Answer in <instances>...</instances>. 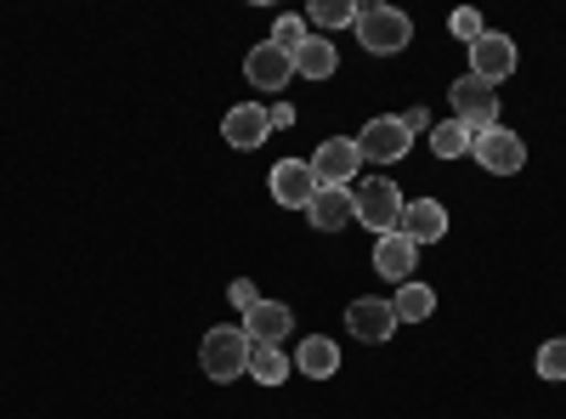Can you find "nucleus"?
<instances>
[{"instance_id": "13", "label": "nucleus", "mask_w": 566, "mask_h": 419, "mask_svg": "<svg viewBox=\"0 0 566 419\" xmlns=\"http://www.w3.org/2000/svg\"><path fill=\"white\" fill-rule=\"evenodd\" d=\"M346 329L357 341H368V346H380V341L397 335V312H391V301H352L346 306Z\"/></svg>"}, {"instance_id": "7", "label": "nucleus", "mask_w": 566, "mask_h": 419, "mask_svg": "<svg viewBox=\"0 0 566 419\" xmlns=\"http://www.w3.org/2000/svg\"><path fill=\"white\" fill-rule=\"evenodd\" d=\"M306 165H312V176H317V188H346V181L357 176V165H363V154H357L352 136H328V143H323Z\"/></svg>"}, {"instance_id": "24", "label": "nucleus", "mask_w": 566, "mask_h": 419, "mask_svg": "<svg viewBox=\"0 0 566 419\" xmlns=\"http://www.w3.org/2000/svg\"><path fill=\"white\" fill-rule=\"evenodd\" d=\"M538 375L544 380H566V341H544L538 346Z\"/></svg>"}, {"instance_id": "28", "label": "nucleus", "mask_w": 566, "mask_h": 419, "mask_svg": "<svg viewBox=\"0 0 566 419\" xmlns=\"http://www.w3.org/2000/svg\"><path fill=\"white\" fill-rule=\"evenodd\" d=\"M266 119H272V125H295V108H290V103H272Z\"/></svg>"}, {"instance_id": "16", "label": "nucleus", "mask_w": 566, "mask_h": 419, "mask_svg": "<svg viewBox=\"0 0 566 419\" xmlns=\"http://www.w3.org/2000/svg\"><path fill=\"white\" fill-rule=\"evenodd\" d=\"M266 130H272V119H266L261 103H239V108L227 114V125H221V136H227L232 148H244V154L266 143Z\"/></svg>"}, {"instance_id": "15", "label": "nucleus", "mask_w": 566, "mask_h": 419, "mask_svg": "<svg viewBox=\"0 0 566 419\" xmlns=\"http://www.w3.org/2000/svg\"><path fill=\"white\" fill-rule=\"evenodd\" d=\"M306 221L323 227V232H335V227L357 221V193H352V188H317L312 205H306Z\"/></svg>"}, {"instance_id": "1", "label": "nucleus", "mask_w": 566, "mask_h": 419, "mask_svg": "<svg viewBox=\"0 0 566 419\" xmlns=\"http://www.w3.org/2000/svg\"><path fill=\"white\" fill-rule=\"evenodd\" d=\"M352 29H357L368 57H391V52H402V45L413 40V23L397 7H357V23Z\"/></svg>"}, {"instance_id": "2", "label": "nucleus", "mask_w": 566, "mask_h": 419, "mask_svg": "<svg viewBox=\"0 0 566 419\" xmlns=\"http://www.w3.org/2000/svg\"><path fill=\"white\" fill-rule=\"evenodd\" d=\"M199 363H205V375L210 380H239L244 368H250V335L239 329V323H221V329H210L205 335V346H199Z\"/></svg>"}, {"instance_id": "5", "label": "nucleus", "mask_w": 566, "mask_h": 419, "mask_svg": "<svg viewBox=\"0 0 566 419\" xmlns=\"http://www.w3.org/2000/svg\"><path fill=\"white\" fill-rule=\"evenodd\" d=\"M357 221L363 227H374L386 239V232H397V221H402V193H397V181H363L357 188Z\"/></svg>"}, {"instance_id": "25", "label": "nucleus", "mask_w": 566, "mask_h": 419, "mask_svg": "<svg viewBox=\"0 0 566 419\" xmlns=\"http://www.w3.org/2000/svg\"><path fill=\"white\" fill-rule=\"evenodd\" d=\"M227 301H232V312H239V317H244V312H250V306H255L261 295H255V284H250V277H239V284H232V290H227Z\"/></svg>"}, {"instance_id": "14", "label": "nucleus", "mask_w": 566, "mask_h": 419, "mask_svg": "<svg viewBox=\"0 0 566 419\" xmlns=\"http://www.w3.org/2000/svg\"><path fill=\"white\" fill-rule=\"evenodd\" d=\"M397 232H408L413 244H437L442 232H448V205H437V199H413V205H402Z\"/></svg>"}, {"instance_id": "11", "label": "nucleus", "mask_w": 566, "mask_h": 419, "mask_svg": "<svg viewBox=\"0 0 566 419\" xmlns=\"http://www.w3.org/2000/svg\"><path fill=\"white\" fill-rule=\"evenodd\" d=\"M413 266H419V244L408 232H386V239H374V272L391 277V284H413Z\"/></svg>"}, {"instance_id": "6", "label": "nucleus", "mask_w": 566, "mask_h": 419, "mask_svg": "<svg viewBox=\"0 0 566 419\" xmlns=\"http://www.w3.org/2000/svg\"><path fill=\"white\" fill-rule=\"evenodd\" d=\"M453 114H459V125H470V130H493V125H499V91H493L488 80H476V74H464V80L453 85Z\"/></svg>"}, {"instance_id": "9", "label": "nucleus", "mask_w": 566, "mask_h": 419, "mask_svg": "<svg viewBox=\"0 0 566 419\" xmlns=\"http://www.w3.org/2000/svg\"><path fill=\"white\" fill-rule=\"evenodd\" d=\"M239 329L250 335V346H283V335L295 329V312L283 306V301H255V306L239 317Z\"/></svg>"}, {"instance_id": "22", "label": "nucleus", "mask_w": 566, "mask_h": 419, "mask_svg": "<svg viewBox=\"0 0 566 419\" xmlns=\"http://www.w3.org/2000/svg\"><path fill=\"white\" fill-rule=\"evenodd\" d=\"M317 29H328V34H335V29H346V23H357V7H352V0H312V12H306Z\"/></svg>"}, {"instance_id": "26", "label": "nucleus", "mask_w": 566, "mask_h": 419, "mask_svg": "<svg viewBox=\"0 0 566 419\" xmlns=\"http://www.w3.org/2000/svg\"><path fill=\"white\" fill-rule=\"evenodd\" d=\"M448 29H453V34H459V40L470 45V40L482 34V18H476V12H453V18H448Z\"/></svg>"}, {"instance_id": "4", "label": "nucleus", "mask_w": 566, "mask_h": 419, "mask_svg": "<svg viewBox=\"0 0 566 419\" xmlns=\"http://www.w3.org/2000/svg\"><path fill=\"white\" fill-rule=\"evenodd\" d=\"M470 154H476V165L482 170H493V176H515L527 165V143L515 130H504V125H493V130H476V143H470Z\"/></svg>"}, {"instance_id": "21", "label": "nucleus", "mask_w": 566, "mask_h": 419, "mask_svg": "<svg viewBox=\"0 0 566 419\" xmlns=\"http://www.w3.org/2000/svg\"><path fill=\"white\" fill-rule=\"evenodd\" d=\"M470 143H476V130L459 125V119H448V125H437V130H431V154H437V159H459Z\"/></svg>"}, {"instance_id": "23", "label": "nucleus", "mask_w": 566, "mask_h": 419, "mask_svg": "<svg viewBox=\"0 0 566 419\" xmlns=\"http://www.w3.org/2000/svg\"><path fill=\"white\" fill-rule=\"evenodd\" d=\"M272 45H277V52H301V45H306V18H290V12H283L277 23H272Z\"/></svg>"}, {"instance_id": "17", "label": "nucleus", "mask_w": 566, "mask_h": 419, "mask_svg": "<svg viewBox=\"0 0 566 419\" xmlns=\"http://www.w3.org/2000/svg\"><path fill=\"white\" fill-rule=\"evenodd\" d=\"M290 63H295V74H301V80H328V74L340 69V52L328 45V34H306V45H301V52H295Z\"/></svg>"}, {"instance_id": "12", "label": "nucleus", "mask_w": 566, "mask_h": 419, "mask_svg": "<svg viewBox=\"0 0 566 419\" xmlns=\"http://www.w3.org/2000/svg\"><path fill=\"white\" fill-rule=\"evenodd\" d=\"M244 80L255 85V91H283L295 80V63H290V52H277V45L266 40V45H250V57H244Z\"/></svg>"}, {"instance_id": "8", "label": "nucleus", "mask_w": 566, "mask_h": 419, "mask_svg": "<svg viewBox=\"0 0 566 419\" xmlns=\"http://www.w3.org/2000/svg\"><path fill=\"white\" fill-rule=\"evenodd\" d=\"M408 143H413V136L402 130V119H397V114H380V119H368V125H363L357 154L374 159V165H397V159L408 154Z\"/></svg>"}, {"instance_id": "20", "label": "nucleus", "mask_w": 566, "mask_h": 419, "mask_svg": "<svg viewBox=\"0 0 566 419\" xmlns=\"http://www.w3.org/2000/svg\"><path fill=\"white\" fill-rule=\"evenodd\" d=\"M250 380L261 386H283V375H290V357H283V346H250Z\"/></svg>"}, {"instance_id": "3", "label": "nucleus", "mask_w": 566, "mask_h": 419, "mask_svg": "<svg viewBox=\"0 0 566 419\" xmlns=\"http://www.w3.org/2000/svg\"><path fill=\"white\" fill-rule=\"evenodd\" d=\"M515 63H522V52H515V40H510V34L482 29L476 40H470V74H476V80L499 85V80H510V74H515Z\"/></svg>"}, {"instance_id": "27", "label": "nucleus", "mask_w": 566, "mask_h": 419, "mask_svg": "<svg viewBox=\"0 0 566 419\" xmlns=\"http://www.w3.org/2000/svg\"><path fill=\"white\" fill-rule=\"evenodd\" d=\"M397 119H402V130H408V136L431 130V108H424V103H419V108H408V114H397Z\"/></svg>"}, {"instance_id": "18", "label": "nucleus", "mask_w": 566, "mask_h": 419, "mask_svg": "<svg viewBox=\"0 0 566 419\" xmlns=\"http://www.w3.org/2000/svg\"><path fill=\"white\" fill-rule=\"evenodd\" d=\"M295 363L306 368L312 380H328V375H335V368H340V346H335V341H323V335H312V341H301Z\"/></svg>"}, {"instance_id": "10", "label": "nucleus", "mask_w": 566, "mask_h": 419, "mask_svg": "<svg viewBox=\"0 0 566 419\" xmlns=\"http://www.w3.org/2000/svg\"><path fill=\"white\" fill-rule=\"evenodd\" d=\"M312 193H317V176H312L306 159H277V165H272V199H277L283 210H306Z\"/></svg>"}, {"instance_id": "19", "label": "nucleus", "mask_w": 566, "mask_h": 419, "mask_svg": "<svg viewBox=\"0 0 566 419\" xmlns=\"http://www.w3.org/2000/svg\"><path fill=\"white\" fill-rule=\"evenodd\" d=\"M391 312H397V323H424V317L437 312V295H431V290H424L419 277H413V284H397V301H391Z\"/></svg>"}]
</instances>
